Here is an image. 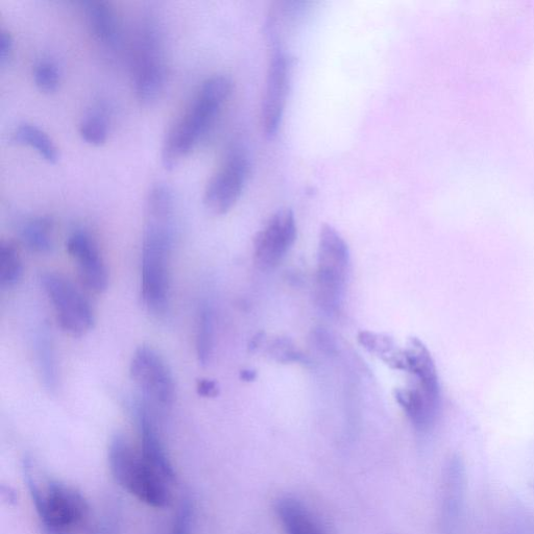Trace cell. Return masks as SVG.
Masks as SVG:
<instances>
[{
	"instance_id": "6da1fadb",
	"label": "cell",
	"mask_w": 534,
	"mask_h": 534,
	"mask_svg": "<svg viewBox=\"0 0 534 534\" xmlns=\"http://www.w3.org/2000/svg\"><path fill=\"white\" fill-rule=\"evenodd\" d=\"M173 191L155 188L148 194L141 252V299L155 315L165 313L171 291V256L175 240Z\"/></svg>"
},
{
	"instance_id": "7a4b0ae2",
	"label": "cell",
	"mask_w": 534,
	"mask_h": 534,
	"mask_svg": "<svg viewBox=\"0 0 534 534\" xmlns=\"http://www.w3.org/2000/svg\"><path fill=\"white\" fill-rule=\"evenodd\" d=\"M233 91L232 80L224 75L208 78L177 123L169 129L163 142L162 163L175 169L198 147L212 130Z\"/></svg>"
},
{
	"instance_id": "3957f363",
	"label": "cell",
	"mask_w": 534,
	"mask_h": 534,
	"mask_svg": "<svg viewBox=\"0 0 534 534\" xmlns=\"http://www.w3.org/2000/svg\"><path fill=\"white\" fill-rule=\"evenodd\" d=\"M23 471L37 514L48 532L70 534L85 523L89 505L79 491L45 477L30 458L24 460Z\"/></svg>"
},
{
	"instance_id": "277c9868",
	"label": "cell",
	"mask_w": 534,
	"mask_h": 534,
	"mask_svg": "<svg viewBox=\"0 0 534 534\" xmlns=\"http://www.w3.org/2000/svg\"><path fill=\"white\" fill-rule=\"evenodd\" d=\"M111 474L125 491L154 508H165L172 501L171 485L155 470L124 434H115L109 445Z\"/></svg>"
},
{
	"instance_id": "5b68a950",
	"label": "cell",
	"mask_w": 534,
	"mask_h": 534,
	"mask_svg": "<svg viewBox=\"0 0 534 534\" xmlns=\"http://www.w3.org/2000/svg\"><path fill=\"white\" fill-rule=\"evenodd\" d=\"M350 269V250L346 240L331 225L320 232L315 301L327 313L342 306Z\"/></svg>"
},
{
	"instance_id": "8992f818",
	"label": "cell",
	"mask_w": 534,
	"mask_h": 534,
	"mask_svg": "<svg viewBox=\"0 0 534 534\" xmlns=\"http://www.w3.org/2000/svg\"><path fill=\"white\" fill-rule=\"evenodd\" d=\"M132 75L137 99L145 105L156 102L167 78L164 43L154 21H147L138 30L132 51Z\"/></svg>"
},
{
	"instance_id": "52a82bcc",
	"label": "cell",
	"mask_w": 534,
	"mask_h": 534,
	"mask_svg": "<svg viewBox=\"0 0 534 534\" xmlns=\"http://www.w3.org/2000/svg\"><path fill=\"white\" fill-rule=\"evenodd\" d=\"M251 158L245 145L236 143L222 166L209 180L204 204L215 215L227 214L239 201L251 174Z\"/></svg>"
},
{
	"instance_id": "ba28073f",
	"label": "cell",
	"mask_w": 534,
	"mask_h": 534,
	"mask_svg": "<svg viewBox=\"0 0 534 534\" xmlns=\"http://www.w3.org/2000/svg\"><path fill=\"white\" fill-rule=\"evenodd\" d=\"M130 376L145 403L162 411L173 407L176 384L171 369L152 347L141 346L133 355Z\"/></svg>"
},
{
	"instance_id": "9c48e42d",
	"label": "cell",
	"mask_w": 534,
	"mask_h": 534,
	"mask_svg": "<svg viewBox=\"0 0 534 534\" xmlns=\"http://www.w3.org/2000/svg\"><path fill=\"white\" fill-rule=\"evenodd\" d=\"M41 284L53 305L58 324L66 333L83 336L93 328V309L74 283L50 272L42 275Z\"/></svg>"
},
{
	"instance_id": "30bf717a",
	"label": "cell",
	"mask_w": 534,
	"mask_h": 534,
	"mask_svg": "<svg viewBox=\"0 0 534 534\" xmlns=\"http://www.w3.org/2000/svg\"><path fill=\"white\" fill-rule=\"evenodd\" d=\"M271 51L260 113L262 133L270 139L276 136L280 128L293 70L291 59L284 53L283 48Z\"/></svg>"
},
{
	"instance_id": "8fae6325",
	"label": "cell",
	"mask_w": 534,
	"mask_h": 534,
	"mask_svg": "<svg viewBox=\"0 0 534 534\" xmlns=\"http://www.w3.org/2000/svg\"><path fill=\"white\" fill-rule=\"evenodd\" d=\"M297 239L293 211H277L254 239V262L260 271H271L283 261Z\"/></svg>"
},
{
	"instance_id": "7c38bea8",
	"label": "cell",
	"mask_w": 534,
	"mask_h": 534,
	"mask_svg": "<svg viewBox=\"0 0 534 534\" xmlns=\"http://www.w3.org/2000/svg\"><path fill=\"white\" fill-rule=\"evenodd\" d=\"M66 249L77 265L83 285L94 294H103L108 287V269L94 239L86 232L77 231L69 236Z\"/></svg>"
},
{
	"instance_id": "4fadbf2b",
	"label": "cell",
	"mask_w": 534,
	"mask_h": 534,
	"mask_svg": "<svg viewBox=\"0 0 534 534\" xmlns=\"http://www.w3.org/2000/svg\"><path fill=\"white\" fill-rule=\"evenodd\" d=\"M137 420L141 436V454L169 483H174L176 473L171 458L158 432L155 420L147 406L139 405Z\"/></svg>"
},
{
	"instance_id": "5bb4252c",
	"label": "cell",
	"mask_w": 534,
	"mask_h": 534,
	"mask_svg": "<svg viewBox=\"0 0 534 534\" xmlns=\"http://www.w3.org/2000/svg\"><path fill=\"white\" fill-rule=\"evenodd\" d=\"M395 398L406 416L418 430L430 429L440 415L441 396L431 394L415 385L405 390H397Z\"/></svg>"
},
{
	"instance_id": "9a60e30c",
	"label": "cell",
	"mask_w": 534,
	"mask_h": 534,
	"mask_svg": "<svg viewBox=\"0 0 534 534\" xmlns=\"http://www.w3.org/2000/svg\"><path fill=\"white\" fill-rule=\"evenodd\" d=\"M276 512L286 534H327L320 519L296 498H281Z\"/></svg>"
},
{
	"instance_id": "2e32d148",
	"label": "cell",
	"mask_w": 534,
	"mask_h": 534,
	"mask_svg": "<svg viewBox=\"0 0 534 534\" xmlns=\"http://www.w3.org/2000/svg\"><path fill=\"white\" fill-rule=\"evenodd\" d=\"M82 5L94 38L104 46L114 47L119 39V23L112 6L100 0H91Z\"/></svg>"
},
{
	"instance_id": "e0dca14e",
	"label": "cell",
	"mask_w": 534,
	"mask_h": 534,
	"mask_svg": "<svg viewBox=\"0 0 534 534\" xmlns=\"http://www.w3.org/2000/svg\"><path fill=\"white\" fill-rule=\"evenodd\" d=\"M38 371L46 390L55 392L59 383V370L53 339L48 329L42 328L35 339Z\"/></svg>"
},
{
	"instance_id": "ac0fdd59",
	"label": "cell",
	"mask_w": 534,
	"mask_h": 534,
	"mask_svg": "<svg viewBox=\"0 0 534 534\" xmlns=\"http://www.w3.org/2000/svg\"><path fill=\"white\" fill-rule=\"evenodd\" d=\"M22 244L38 254L51 253L54 249V224L45 216L33 217L19 230Z\"/></svg>"
},
{
	"instance_id": "d6986e66",
	"label": "cell",
	"mask_w": 534,
	"mask_h": 534,
	"mask_svg": "<svg viewBox=\"0 0 534 534\" xmlns=\"http://www.w3.org/2000/svg\"><path fill=\"white\" fill-rule=\"evenodd\" d=\"M13 140L17 144L34 149L48 163L56 164L60 159L59 150L53 139L35 125L28 123L19 125L14 131Z\"/></svg>"
},
{
	"instance_id": "ffe728a7",
	"label": "cell",
	"mask_w": 534,
	"mask_h": 534,
	"mask_svg": "<svg viewBox=\"0 0 534 534\" xmlns=\"http://www.w3.org/2000/svg\"><path fill=\"white\" fill-rule=\"evenodd\" d=\"M196 349L201 366H208L214 349V317L213 311L208 304L202 305L199 312Z\"/></svg>"
},
{
	"instance_id": "44dd1931",
	"label": "cell",
	"mask_w": 534,
	"mask_h": 534,
	"mask_svg": "<svg viewBox=\"0 0 534 534\" xmlns=\"http://www.w3.org/2000/svg\"><path fill=\"white\" fill-rule=\"evenodd\" d=\"M23 276V264L18 250L10 241L0 244V285L14 287Z\"/></svg>"
},
{
	"instance_id": "7402d4cb",
	"label": "cell",
	"mask_w": 534,
	"mask_h": 534,
	"mask_svg": "<svg viewBox=\"0 0 534 534\" xmlns=\"http://www.w3.org/2000/svg\"><path fill=\"white\" fill-rule=\"evenodd\" d=\"M79 132L85 142L94 145V147H101L109 136V124L106 115L99 110L87 113L81 121Z\"/></svg>"
},
{
	"instance_id": "603a6c76",
	"label": "cell",
	"mask_w": 534,
	"mask_h": 534,
	"mask_svg": "<svg viewBox=\"0 0 534 534\" xmlns=\"http://www.w3.org/2000/svg\"><path fill=\"white\" fill-rule=\"evenodd\" d=\"M60 70L52 61H41L34 70V81L40 91L53 93L60 85Z\"/></svg>"
},
{
	"instance_id": "cb8c5ba5",
	"label": "cell",
	"mask_w": 534,
	"mask_h": 534,
	"mask_svg": "<svg viewBox=\"0 0 534 534\" xmlns=\"http://www.w3.org/2000/svg\"><path fill=\"white\" fill-rule=\"evenodd\" d=\"M269 354L273 359L281 363L308 362V359L298 349L295 348L293 342L284 337L275 339V341L269 347Z\"/></svg>"
},
{
	"instance_id": "d4e9b609",
	"label": "cell",
	"mask_w": 534,
	"mask_h": 534,
	"mask_svg": "<svg viewBox=\"0 0 534 534\" xmlns=\"http://www.w3.org/2000/svg\"><path fill=\"white\" fill-rule=\"evenodd\" d=\"M192 507L189 501L182 502L175 519L173 534H191Z\"/></svg>"
},
{
	"instance_id": "484cf974",
	"label": "cell",
	"mask_w": 534,
	"mask_h": 534,
	"mask_svg": "<svg viewBox=\"0 0 534 534\" xmlns=\"http://www.w3.org/2000/svg\"><path fill=\"white\" fill-rule=\"evenodd\" d=\"M13 38L5 30L0 33V64L5 65L11 58L13 52Z\"/></svg>"
},
{
	"instance_id": "4316f807",
	"label": "cell",
	"mask_w": 534,
	"mask_h": 534,
	"mask_svg": "<svg viewBox=\"0 0 534 534\" xmlns=\"http://www.w3.org/2000/svg\"><path fill=\"white\" fill-rule=\"evenodd\" d=\"M197 392L204 398H215L220 394V388L214 380L202 379L198 381Z\"/></svg>"
},
{
	"instance_id": "83f0119b",
	"label": "cell",
	"mask_w": 534,
	"mask_h": 534,
	"mask_svg": "<svg viewBox=\"0 0 534 534\" xmlns=\"http://www.w3.org/2000/svg\"><path fill=\"white\" fill-rule=\"evenodd\" d=\"M321 329L319 333L317 334V338L319 345L323 350H327L328 352H332L334 350V342L333 339L329 336V334L325 331H322Z\"/></svg>"
},
{
	"instance_id": "f1b7e54d",
	"label": "cell",
	"mask_w": 534,
	"mask_h": 534,
	"mask_svg": "<svg viewBox=\"0 0 534 534\" xmlns=\"http://www.w3.org/2000/svg\"><path fill=\"white\" fill-rule=\"evenodd\" d=\"M2 498L8 504H13L17 500V495H16L15 491L12 488L6 487V485H3V487H2Z\"/></svg>"
},
{
	"instance_id": "f546056e",
	"label": "cell",
	"mask_w": 534,
	"mask_h": 534,
	"mask_svg": "<svg viewBox=\"0 0 534 534\" xmlns=\"http://www.w3.org/2000/svg\"><path fill=\"white\" fill-rule=\"evenodd\" d=\"M240 378H241V380H244V381H247V382H251V381H254L257 378V373H256V371H253V370L241 371Z\"/></svg>"
}]
</instances>
